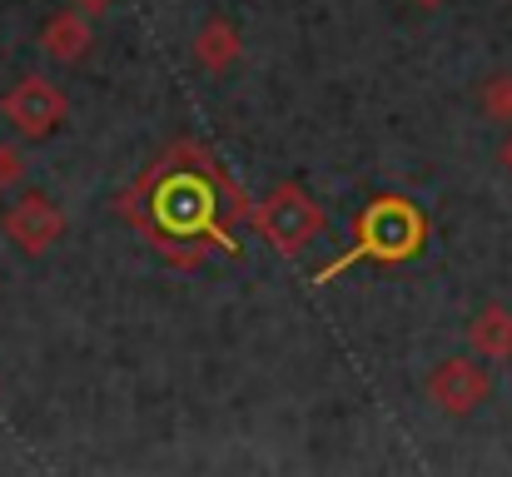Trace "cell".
<instances>
[{
  "instance_id": "1",
  "label": "cell",
  "mask_w": 512,
  "mask_h": 477,
  "mask_svg": "<svg viewBox=\"0 0 512 477\" xmlns=\"http://www.w3.org/2000/svg\"><path fill=\"white\" fill-rule=\"evenodd\" d=\"M115 214L174 269H199L209 254L239 259V229L254 224V199L199 140H174L145 174L115 194Z\"/></svg>"
},
{
  "instance_id": "2",
  "label": "cell",
  "mask_w": 512,
  "mask_h": 477,
  "mask_svg": "<svg viewBox=\"0 0 512 477\" xmlns=\"http://www.w3.org/2000/svg\"><path fill=\"white\" fill-rule=\"evenodd\" d=\"M423 244H428V214L403 194H378L353 219V249L339 254L329 269H319L314 284H334L353 264H408L423 254Z\"/></svg>"
},
{
  "instance_id": "3",
  "label": "cell",
  "mask_w": 512,
  "mask_h": 477,
  "mask_svg": "<svg viewBox=\"0 0 512 477\" xmlns=\"http://www.w3.org/2000/svg\"><path fill=\"white\" fill-rule=\"evenodd\" d=\"M254 229L279 249V254H304V249H314L319 239H324V229H329V219H324V209L314 204V194L304 189V184H274L259 204H254Z\"/></svg>"
},
{
  "instance_id": "4",
  "label": "cell",
  "mask_w": 512,
  "mask_h": 477,
  "mask_svg": "<svg viewBox=\"0 0 512 477\" xmlns=\"http://www.w3.org/2000/svg\"><path fill=\"white\" fill-rule=\"evenodd\" d=\"M0 115L15 125V135L25 140H45L65 125L70 100L60 95V85H50L45 75H20L5 95H0Z\"/></svg>"
},
{
  "instance_id": "5",
  "label": "cell",
  "mask_w": 512,
  "mask_h": 477,
  "mask_svg": "<svg viewBox=\"0 0 512 477\" xmlns=\"http://www.w3.org/2000/svg\"><path fill=\"white\" fill-rule=\"evenodd\" d=\"M5 239L20 249V254H50L60 239H65V209L45 194V189H25L10 209H5Z\"/></svg>"
},
{
  "instance_id": "6",
  "label": "cell",
  "mask_w": 512,
  "mask_h": 477,
  "mask_svg": "<svg viewBox=\"0 0 512 477\" xmlns=\"http://www.w3.org/2000/svg\"><path fill=\"white\" fill-rule=\"evenodd\" d=\"M488 393H493V378H488V368L473 363V358H443V363L428 373V403L443 408L448 418L478 413V408L488 403Z\"/></svg>"
},
{
  "instance_id": "7",
  "label": "cell",
  "mask_w": 512,
  "mask_h": 477,
  "mask_svg": "<svg viewBox=\"0 0 512 477\" xmlns=\"http://www.w3.org/2000/svg\"><path fill=\"white\" fill-rule=\"evenodd\" d=\"M90 45H95V25H90V15L75 10V5H70V10H55V15L40 25V50H45L50 60H60V65L85 60Z\"/></svg>"
},
{
  "instance_id": "8",
  "label": "cell",
  "mask_w": 512,
  "mask_h": 477,
  "mask_svg": "<svg viewBox=\"0 0 512 477\" xmlns=\"http://www.w3.org/2000/svg\"><path fill=\"white\" fill-rule=\"evenodd\" d=\"M468 348L488 363H508L512 358V309L503 304H488L478 309L473 323H468Z\"/></svg>"
},
{
  "instance_id": "9",
  "label": "cell",
  "mask_w": 512,
  "mask_h": 477,
  "mask_svg": "<svg viewBox=\"0 0 512 477\" xmlns=\"http://www.w3.org/2000/svg\"><path fill=\"white\" fill-rule=\"evenodd\" d=\"M234 60H239V30H234L224 15L204 20V30L194 35V65L209 70V75H219V70H229Z\"/></svg>"
},
{
  "instance_id": "10",
  "label": "cell",
  "mask_w": 512,
  "mask_h": 477,
  "mask_svg": "<svg viewBox=\"0 0 512 477\" xmlns=\"http://www.w3.org/2000/svg\"><path fill=\"white\" fill-rule=\"evenodd\" d=\"M478 100H483V110H488L493 120L512 125V75H488L483 90H478Z\"/></svg>"
},
{
  "instance_id": "11",
  "label": "cell",
  "mask_w": 512,
  "mask_h": 477,
  "mask_svg": "<svg viewBox=\"0 0 512 477\" xmlns=\"http://www.w3.org/2000/svg\"><path fill=\"white\" fill-rule=\"evenodd\" d=\"M15 184H25V155L15 145H0V194Z\"/></svg>"
},
{
  "instance_id": "12",
  "label": "cell",
  "mask_w": 512,
  "mask_h": 477,
  "mask_svg": "<svg viewBox=\"0 0 512 477\" xmlns=\"http://www.w3.org/2000/svg\"><path fill=\"white\" fill-rule=\"evenodd\" d=\"M70 5H75V10H85L90 20H95V15H105V10H115V0H70Z\"/></svg>"
},
{
  "instance_id": "13",
  "label": "cell",
  "mask_w": 512,
  "mask_h": 477,
  "mask_svg": "<svg viewBox=\"0 0 512 477\" xmlns=\"http://www.w3.org/2000/svg\"><path fill=\"white\" fill-rule=\"evenodd\" d=\"M503 164H508V174H512V135H508V145H503Z\"/></svg>"
},
{
  "instance_id": "14",
  "label": "cell",
  "mask_w": 512,
  "mask_h": 477,
  "mask_svg": "<svg viewBox=\"0 0 512 477\" xmlns=\"http://www.w3.org/2000/svg\"><path fill=\"white\" fill-rule=\"evenodd\" d=\"M413 5H423V10H438V5H443V0H413Z\"/></svg>"
}]
</instances>
